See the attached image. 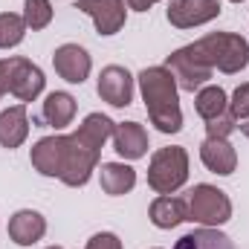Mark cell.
<instances>
[{
  "label": "cell",
  "instance_id": "12",
  "mask_svg": "<svg viewBox=\"0 0 249 249\" xmlns=\"http://www.w3.org/2000/svg\"><path fill=\"white\" fill-rule=\"evenodd\" d=\"M53 67H55V72L61 75L67 84H84L90 70H93V58L78 44H61L53 53Z\"/></svg>",
  "mask_w": 249,
  "mask_h": 249
},
{
  "label": "cell",
  "instance_id": "14",
  "mask_svg": "<svg viewBox=\"0 0 249 249\" xmlns=\"http://www.w3.org/2000/svg\"><path fill=\"white\" fill-rule=\"evenodd\" d=\"M110 139H113V151L127 162L142 160L148 154V130L139 122H116Z\"/></svg>",
  "mask_w": 249,
  "mask_h": 249
},
{
  "label": "cell",
  "instance_id": "30",
  "mask_svg": "<svg viewBox=\"0 0 249 249\" xmlns=\"http://www.w3.org/2000/svg\"><path fill=\"white\" fill-rule=\"evenodd\" d=\"M232 3H244V0H232Z\"/></svg>",
  "mask_w": 249,
  "mask_h": 249
},
{
  "label": "cell",
  "instance_id": "2",
  "mask_svg": "<svg viewBox=\"0 0 249 249\" xmlns=\"http://www.w3.org/2000/svg\"><path fill=\"white\" fill-rule=\"evenodd\" d=\"M139 93L148 110L151 124L160 133H180L183 130V110H180V87L177 78L165 64L160 67H145L139 75Z\"/></svg>",
  "mask_w": 249,
  "mask_h": 249
},
{
  "label": "cell",
  "instance_id": "17",
  "mask_svg": "<svg viewBox=\"0 0 249 249\" xmlns=\"http://www.w3.org/2000/svg\"><path fill=\"white\" fill-rule=\"evenodd\" d=\"M148 217L157 229H174L183 220H188V203L183 197H174V194H160L148 206Z\"/></svg>",
  "mask_w": 249,
  "mask_h": 249
},
{
  "label": "cell",
  "instance_id": "29",
  "mask_svg": "<svg viewBox=\"0 0 249 249\" xmlns=\"http://www.w3.org/2000/svg\"><path fill=\"white\" fill-rule=\"evenodd\" d=\"M47 249H64V247H47Z\"/></svg>",
  "mask_w": 249,
  "mask_h": 249
},
{
  "label": "cell",
  "instance_id": "7",
  "mask_svg": "<svg viewBox=\"0 0 249 249\" xmlns=\"http://www.w3.org/2000/svg\"><path fill=\"white\" fill-rule=\"evenodd\" d=\"M223 0H168L165 18L174 29H194L220 18Z\"/></svg>",
  "mask_w": 249,
  "mask_h": 249
},
{
  "label": "cell",
  "instance_id": "27",
  "mask_svg": "<svg viewBox=\"0 0 249 249\" xmlns=\"http://www.w3.org/2000/svg\"><path fill=\"white\" fill-rule=\"evenodd\" d=\"M154 3H160V0H124V6L133 9V12H148Z\"/></svg>",
  "mask_w": 249,
  "mask_h": 249
},
{
  "label": "cell",
  "instance_id": "5",
  "mask_svg": "<svg viewBox=\"0 0 249 249\" xmlns=\"http://www.w3.org/2000/svg\"><path fill=\"white\" fill-rule=\"evenodd\" d=\"M188 220L197 226H214L220 229L223 223L232 220V200L226 191L209 183H197L188 191Z\"/></svg>",
  "mask_w": 249,
  "mask_h": 249
},
{
  "label": "cell",
  "instance_id": "25",
  "mask_svg": "<svg viewBox=\"0 0 249 249\" xmlns=\"http://www.w3.org/2000/svg\"><path fill=\"white\" fill-rule=\"evenodd\" d=\"M229 113L238 122H247L249 119V81H244L241 87H235V93L229 99Z\"/></svg>",
  "mask_w": 249,
  "mask_h": 249
},
{
  "label": "cell",
  "instance_id": "11",
  "mask_svg": "<svg viewBox=\"0 0 249 249\" xmlns=\"http://www.w3.org/2000/svg\"><path fill=\"white\" fill-rule=\"evenodd\" d=\"M75 9L90 15L93 23H96V32L110 38L116 32L124 29V20H127V6L124 0H75Z\"/></svg>",
  "mask_w": 249,
  "mask_h": 249
},
{
  "label": "cell",
  "instance_id": "4",
  "mask_svg": "<svg viewBox=\"0 0 249 249\" xmlns=\"http://www.w3.org/2000/svg\"><path fill=\"white\" fill-rule=\"evenodd\" d=\"M188 180V151L183 145L160 148L148 162V186L157 194H174Z\"/></svg>",
  "mask_w": 249,
  "mask_h": 249
},
{
  "label": "cell",
  "instance_id": "21",
  "mask_svg": "<svg viewBox=\"0 0 249 249\" xmlns=\"http://www.w3.org/2000/svg\"><path fill=\"white\" fill-rule=\"evenodd\" d=\"M194 110H197V116H200L203 122H209V119L226 113V110H229V96H226V90L217 87V84L200 87V90L194 93Z\"/></svg>",
  "mask_w": 249,
  "mask_h": 249
},
{
  "label": "cell",
  "instance_id": "10",
  "mask_svg": "<svg viewBox=\"0 0 249 249\" xmlns=\"http://www.w3.org/2000/svg\"><path fill=\"white\" fill-rule=\"evenodd\" d=\"M29 162L41 177H58L61 180L64 165H67V136L53 133V136L38 139L29 151Z\"/></svg>",
  "mask_w": 249,
  "mask_h": 249
},
{
  "label": "cell",
  "instance_id": "22",
  "mask_svg": "<svg viewBox=\"0 0 249 249\" xmlns=\"http://www.w3.org/2000/svg\"><path fill=\"white\" fill-rule=\"evenodd\" d=\"M26 38V20L15 12H0V50H12Z\"/></svg>",
  "mask_w": 249,
  "mask_h": 249
},
{
  "label": "cell",
  "instance_id": "28",
  "mask_svg": "<svg viewBox=\"0 0 249 249\" xmlns=\"http://www.w3.org/2000/svg\"><path fill=\"white\" fill-rule=\"evenodd\" d=\"M241 133L249 139V119H247V122H241Z\"/></svg>",
  "mask_w": 249,
  "mask_h": 249
},
{
  "label": "cell",
  "instance_id": "3",
  "mask_svg": "<svg viewBox=\"0 0 249 249\" xmlns=\"http://www.w3.org/2000/svg\"><path fill=\"white\" fill-rule=\"evenodd\" d=\"M191 50L200 55L206 67L220 70L226 75H235L249 67V41L238 32H209L197 38Z\"/></svg>",
  "mask_w": 249,
  "mask_h": 249
},
{
  "label": "cell",
  "instance_id": "15",
  "mask_svg": "<svg viewBox=\"0 0 249 249\" xmlns=\"http://www.w3.org/2000/svg\"><path fill=\"white\" fill-rule=\"evenodd\" d=\"M200 160H203V165L212 174H220V177H229L238 168V151L232 148L229 139H212V136H206L203 145H200Z\"/></svg>",
  "mask_w": 249,
  "mask_h": 249
},
{
  "label": "cell",
  "instance_id": "19",
  "mask_svg": "<svg viewBox=\"0 0 249 249\" xmlns=\"http://www.w3.org/2000/svg\"><path fill=\"white\" fill-rule=\"evenodd\" d=\"M99 183H102V191L105 194L122 197L127 191H133V186H136V171L130 165H124V162H102Z\"/></svg>",
  "mask_w": 249,
  "mask_h": 249
},
{
  "label": "cell",
  "instance_id": "9",
  "mask_svg": "<svg viewBox=\"0 0 249 249\" xmlns=\"http://www.w3.org/2000/svg\"><path fill=\"white\" fill-rule=\"evenodd\" d=\"M47 87V78H44V70L38 64H32L29 58H20V55H12V72H9V93L15 99H20V105H29L35 102Z\"/></svg>",
  "mask_w": 249,
  "mask_h": 249
},
{
  "label": "cell",
  "instance_id": "20",
  "mask_svg": "<svg viewBox=\"0 0 249 249\" xmlns=\"http://www.w3.org/2000/svg\"><path fill=\"white\" fill-rule=\"evenodd\" d=\"M174 249H238V247H235V241L226 232H220L214 226H200V229L186 232L174 244Z\"/></svg>",
  "mask_w": 249,
  "mask_h": 249
},
{
  "label": "cell",
  "instance_id": "26",
  "mask_svg": "<svg viewBox=\"0 0 249 249\" xmlns=\"http://www.w3.org/2000/svg\"><path fill=\"white\" fill-rule=\"evenodd\" d=\"M84 249H122V241H119V235H113V232H96V235L87 241Z\"/></svg>",
  "mask_w": 249,
  "mask_h": 249
},
{
  "label": "cell",
  "instance_id": "16",
  "mask_svg": "<svg viewBox=\"0 0 249 249\" xmlns=\"http://www.w3.org/2000/svg\"><path fill=\"white\" fill-rule=\"evenodd\" d=\"M29 136V113H26V105H15V107H6L0 113V148H20Z\"/></svg>",
  "mask_w": 249,
  "mask_h": 249
},
{
  "label": "cell",
  "instance_id": "24",
  "mask_svg": "<svg viewBox=\"0 0 249 249\" xmlns=\"http://www.w3.org/2000/svg\"><path fill=\"white\" fill-rule=\"evenodd\" d=\"M235 130H238V119H235L229 110L206 122V136H212V139H229Z\"/></svg>",
  "mask_w": 249,
  "mask_h": 249
},
{
  "label": "cell",
  "instance_id": "6",
  "mask_svg": "<svg viewBox=\"0 0 249 249\" xmlns=\"http://www.w3.org/2000/svg\"><path fill=\"white\" fill-rule=\"evenodd\" d=\"M165 67H168L171 75L177 78V87L186 90V93H194V90L206 87L209 78L214 75V70L200 61V55L191 50V44L180 47V50H174V53L165 58Z\"/></svg>",
  "mask_w": 249,
  "mask_h": 249
},
{
  "label": "cell",
  "instance_id": "13",
  "mask_svg": "<svg viewBox=\"0 0 249 249\" xmlns=\"http://www.w3.org/2000/svg\"><path fill=\"white\" fill-rule=\"evenodd\" d=\"M47 235V217L35 209H20L9 217V238L15 247H32Z\"/></svg>",
  "mask_w": 249,
  "mask_h": 249
},
{
  "label": "cell",
  "instance_id": "8",
  "mask_svg": "<svg viewBox=\"0 0 249 249\" xmlns=\"http://www.w3.org/2000/svg\"><path fill=\"white\" fill-rule=\"evenodd\" d=\"M133 81L136 78L127 72V67H122V64H107L99 72L96 93L110 107H130L133 105Z\"/></svg>",
  "mask_w": 249,
  "mask_h": 249
},
{
  "label": "cell",
  "instance_id": "23",
  "mask_svg": "<svg viewBox=\"0 0 249 249\" xmlns=\"http://www.w3.org/2000/svg\"><path fill=\"white\" fill-rule=\"evenodd\" d=\"M23 20L26 29L41 32L53 23V3L50 0H23Z\"/></svg>",
  "mask_w": 249,
  "mask_h": 249
},
{
  "label": "cell",
  "instance_id": "31",
  "mask_svg": "<svg viewBox=\"0 0 249 249\" xmlns=\"http://www.w3.org/2000/svg\"><path fill=\"white\" fill-rule=\"evenodd\" d=\"M154 249H160V247H154Z\"/></svg>",
  "mask_w": 249,
  "mask_h": 249
},
{
  "label": "cell",
  "instance_id": "1",
  "mask_svg": "<svg viewBox=\"0 0 249 249\" xmlns=\"http://www.w3.org/2000/svg\"><path fill=\"white\" fill-rule=\"evenodd\" d=\"M113 119L105 113H87L75 133L67 136V165H64L61 183L70 188H81L90 183L105 142L113 136Z\"/></svg>",
  "mask_w": 249,
  "mask_h": 249
},
{
  "label": "cell",
  "instance_id": "18",
  "mask_svg": "<svg viewBox=\"0 0 249 249\" xmlns=\"http://www.w3.org/2000/svg\"><path fill=\"white\" fill-rule=\"evenodd\" d=\"M41 119L50 124V127H55V130H64L67 124L75 119V99H72L67 90H53V93L44 99Z\"/></svg>",
  "mask_w": 249,
  "mask_h": 249
}]
</instances>
